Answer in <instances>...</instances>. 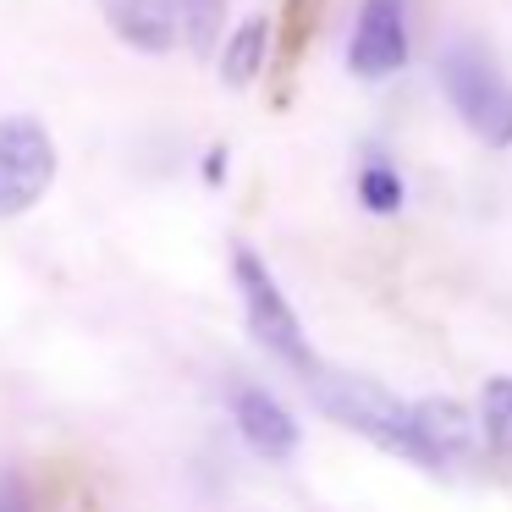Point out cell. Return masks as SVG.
<instances>
[{"instance_id": "obj_1", "label": "cell", "mask_w": 512, "mask_h": 512, "mask_svg": "<svg viewBox=\"0 0 512 512\" xmlns=\"http://www.w3.org/2000/svg\"><path fill=\"white\" fill-rule=\"evenodd\" d=\"M309 402L325 413V419L342 424V430L375 441L380 452L441 474V457L430 452V441H424L413 402L391 397L386 386H375V380H364V375H347V369H314L309 375Z\"/></svg>"}, {"instance_id": "obj_2", "label": "cell", "mask_w": 512, "mask_h": 512, "mask_svg": "<svg viewBox=\"0 0 512 512\" xmlns=\"http://www.w3.org/2000/svg\"><path fill=\"white\" fill-rule=\"evenodd\" d=\"M232 281H237V298H243V320H248V336L265 347L276 364L298 369V375H314V347H309V331H303L298 309L287 303V292L276 287L270 265L254 254L248 243L232 248Z\"/></svg>"}, {"instance_id": "obj_3", "label": "cell", "mask_w": 512, "mask_h": 512, "mask_svg": "<svg viewBox=\"0 0 512 512\" xmlns=\"http://www.w3.org/2000/svg\"><path fill=\"white\" fill-rule=\"evenodd\" d=\"M441 89L452 100V111L490 149L512 144V83L501 78V67L490 61V50L479 39H452L441 50Z\"/></svg>"}, {"instance_id": "obj_4", "label": "cell", "mask_w": 512, "mask_h": 512, "mask_svg": "<svg viewBox=\"0 0 512 512\" xmlns=\"http://www.w3.org/2000/svg\"><path fill=\"white\" fill-rule=\"evenodd\" d=\"M56 182V144L39 116H0V221L28 215Z\"/></svg>"}, {"instance_id": "obj_5", "label": "cell", "mask_w": 512, "mask_h": 512, "mask_svg": "<svg viewBox=\"0 0 512 512\" xmlns=\"http://www.w3.org/2000/svg\"><path fill=\"white\" fill-rule=\"evenodd\" d=\"M347 67H353V78L369 83L408 67V0H364L358 6Z\"/></svg>"}, {"instance_id": "obj_6", "label": "cell", "mask_w": 512, "mask_h": 512, "mask_svg": "<svg viewBox=\"0 0 512 512\" xmlns=\"http://www.w3.org/2000/svg\"><path fill=\"white\" fill-rule=\"evenodd\" d=\"M232 419H237L243 446L254 457H265V463H287V457L298 452V441H303L298 419H292V413L281 408L270 391H259V386H243L232 397Z\"/></svg>"}, {"instance_id": "obj_7", "label": "cell", "mask_w": 512, "mask_h": 512, "mask_svg": "<svg viewBox=\"0 0 512 512\" xmlns=\"http://www.w3.org/2000/svg\"><path fill=\"white\" fill-rule=\"evenodd\" d=\"M413 413H419V430H424V441H430V452L441 457V468L474 463L479 441H485V424H479L463 402L424 397V402H413Z\"/></svg>"}, {"instance_id": "obj_8", "label": "cell", "mask_w": 512, "mask_h": 512, "mask_svg": "<svg viewBox=\"0 0 512 512\" xmlns=\"http://www.w3.org/2000/svg\"><path fill=\"white\" fill-rule=\"evenodd\" d=\"M111 28L133 50H166L177 34V6L171 0H100Z\"/></svg>"}, {"instance_id": "obj_9", "label": "cell", "mask_w": 512, "mask_h": 512, "mask_svg": "<svg viewBox=\"0 0 512 512\" xmlns=\"http://www.w3.org/2000/svg\"><path fill=\"white\" fill-rule=\"evenodd\" d=\"M270 50H276V34H270L265 17L237 23V34L221 45V83H226V89H248V83L259 78V67H265Z\"/></svg>"}, {"instance_id": "obj_10", "label": "cell", "mask_w": 512, "mask_h": 512, "mask_svg": "<svg viewBox=\"0 0 512 512\" xmlns=\"http://www.w3.org/2000/svg\"><path fill=\"white\" fill-rule=\"evenodd\" d=\"M325 17V0H281V28H276V67L292 72L303 50L314 45V28Z\"/></svg>"}, {"instance_id": "obj_11", "label": "cell", "mask_w": 512, "mask_h": 512, "mask_svg": "<svg viewBox=\"0 0 512 512\" xmlns=\"http://www.w3.org/2000/svg\"><path fill=\"white\" fill-rule=\"evenodd\" d=\"M177 6V23L188 34L193 56H210L221 45V23H226V0H171Z\"/></svg>"}, {"instance_id": "obj_12", "label": "cell", "mask_w": 512, "mask_h": 512, "mask_svg": "<svg viewBox=\"0 0 512 512\" xmlns=\"http://www.w3.org/2000/svg\"><path fill=\"white\" fill-rule=\"evenodd\" d=\"M479 424H485V441L512 457V375L485 380V391H479Z\"/></svg>"}, {"instance_id": "obj_13", "label": "cell", "mask_w": 512, "mask_h": 512, "mask_svg": "<svg viewBox=\"0 0 512 512\" xmlns=\"http://www.w3.org/2000/svg\"><path fill=\"white\" fill-rule=\"evenodd\" d=\"M358 204H364L369 215H397L402 210V177L386 160H364V171H358Z\"/></svg>"}, {"instance_id": "obj_14", "label": "cell", "mask_w": 512, "mask_h": 512, "mask_svg": "<svg viewBox=\"0 0 512 512\" xmlns=\"http://www.w3.org/2000/svg\"><path fill=\"white\" fill-rule=\"evenodd\" d=\"M221 171H226V155H221V149H210V160H204V177L221 182Z\"/></svg>"}, {"instance_id": "obj_15", "label": "cell", "mask_w": 512, "mask_h": 512, "mask_svg": "<svg viewBox=\"0 0 512 512\" xmlns=\"http://www.w3.org/2000/svg\"><path fill=\"white\" fill-rule=\"evenodd\" d=\"M0 512H23V501H17L12 490H0Z\"/></svg>"}]
</instances>
